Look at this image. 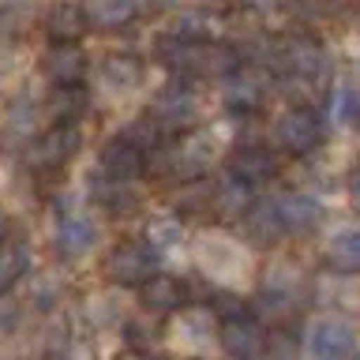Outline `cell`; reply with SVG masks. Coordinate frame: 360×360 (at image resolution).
Segmentation results:
<instances>
[{"label":"cell","instance_id":"603a6c76","mask_svg":"<svg viewBox=\"0 0 360 360\" xmlns=\"http://www.w3.org/2000/svg\"><path fill=\"white\" fill-rule=\"evenodd\" d=\"M202 263L221 274V270H240L244 255L236 252V244L225 240V236H207V244H202Z\"/></svg>","mask_w":360,"mask_h":360},{"label":"cell","instance_id":"4dcf8cb0","mask_svg":"<svg viewBox=\"0 0 360 360\" xmlns=\"http://www.w3.org/2000/svg\"><path fill=\"white\" fill-rule=\"evenodd\" d=\"M8 128L19 131V135H30L38 128V105H34L30 98H15L8 105Z\"/></svg>","mask_w":360,"mask_h":360},{"label":"cell","instance_id":"8fae6325","mask_svg":"<svg viewBox=\"0 0 360 360\" xmlns=\"http://www.w3.org/2000/svg\"><path fill=\"white\" fill-rule=\"evenodd\" d=\"M278 214L285 233H315L323 221V207L311 195H300V191H289V195H278Z\"/></svg>","mask_w":360,"mask_h":360},{"label":"cell","instance_id":"7402d4cb","mask_svg":"<svg viewBox=\"0 0 360 360\" xmlns=\"http://www.w3.org/2000/svg\"><path fill=\"white\" fill-rule=\"evenodd\" d=\"M292 308H297V300H292L289 281H270V285L259 292V300H255V311L266 315V319H285Z\"/></svg>","mask_w":360,"mask_h":360},{"label":"cell","instance_id":"5b68a950","mask_svg":"<svg viewBox=\"0 0 360 360\" xmlns=\"http://www.w3.org/2000/svg\"><path fill=\"white\" fill-rule=\"evenodd\" d=\"M79 143H83V135H79V124H75V120H56L53 128L30 146V165H38V169H56V165H64L68 158L79 150Z\"/></svg>","mask_w":360,"mask_h":360},{"label":"cell","instance_id":"5bb4252c","mask_svg":"<svg viewBox=\"0 0 360 360\" xmlns=\"http://www.w3.org/2000/svg\"><path fill=\"white\" fill-rule=\"evenodd\" d=\"M210 154H214V139H210V135H188V139L173 150L169 165H173V173L180 180H188V176L202 173V165L210 162Z\"/></svg>","mask_w":360,"mask_h":360},{"label":"cell","instance_id":"4316f807","mask_svg":"<svg viewBox=\"0 0 360 360\" xmlns=\"http://www.w3.org/2000/svg\"><path fill=\"white\" fill-rule=\"evenodd\" d=\"M60 292H64V281L56 278V274H38V278H30V304H34L38 311L56 308Z\"/></svg>","mask_w":360,"mask_h":360},{"label":"cell","instance_id":"7a4b0ae2","mask_svg":"<svg viewBox=\"0 0 360 360\" xmlns=\"http://www.w3.org/2000/svg\"><path fill=\"white\" fill-rule=\"evenodd\" d=\"M304 349L315 360H342L356 353V330L345 315H319L308 326V338H304Z\"/></svg>","mask_w":360,"mask_h":360},{"label":"cell","instance_id":"ffe728a7","mask_svg":"<svg viewBox=\"0 0 360 360\" xmlns=\"http://www.w3.org/2000/svg\"><path fill=\"white\" fill-rule=\"evenodd\" d=\"M143 304H146V311H173L184 304V285L176 278L150 274L143 281Z\"/></svg>","mask_w":360,"mask_h":360},{"label":"cell","instance_id":"30bf717a","mask_svg":"<svg viewBox=\"0 0 360 360\" xmlns=\"http://www.w3.org/2000/svg\"><path fill=\"white\" fill-rule=\"evenodd\" d=\"M263 342H266V334H263V326L252 323L248 315H229V323H225V330H221V349L229 356H259L263 353Z\"/></svg>","mask_w":360,"mask_h":360},{"label":"cell","instance_id":"d590c367","mask_svg":"<svg viewBox=\"0 0 360 360\" xmlns=\"http://www.w3.org/2000/svg\"><path fill=\"white\" fill-rule=\"evenodd\" d=\"M4 233H8V221H4V218H0V240H4Z\"/></svg>","mask_w":360,"mask_h":360},{"label":"cell","instance_id":"9c48e42d","mask_svg":"<svg viewBox=\"0 0 360 360\" xmlns=\"http://www.w3.org/2000/svg\"><path fill=\"white\" fill-rule=\"evenodd\" d=\"M263 101H266V79L255 68H240V72L229 75V83H225V105L233 112H255Z\"/></svg>","mask_w":360,"mask_h":360},{"label":"cell","instance_id":"4fadbf2b","mask_svg":"<svg viewBox=\"0 0 360 360\" xmlns=\"http://www.w3.org/2000/svg\"><path fill=\"white\" fill-rule=\"evenodd\" d=\"M101 173L109 180H117V184H131L143 173V150H135L128 139H112L101 150Z\"/></svg>","mask_w":360,"mask_h":360},{"label":"cell","instance_id":"2e32d148","mask_svg":"<svg viewBox=\"0 0 360 360\" xmlns=\"http://www.w3.org/2000/svg\"><path fill=\"white\" fill-rule=\"evenodd\" d=\"M139 75L143 72L131 56H109V60L98 68V86L105 90V94H131V90L139 86Z\"/></svg>","mask_w":360,"mask_h":360},{"label":"cell","instance_id":"52a82bcc","mask_svg":"<svg viewBox=\"0 0 360 360\" xmlns=\"http://www.w3.org/2000/svg\"><path fill=\"white\" fill-rule=\"evenodd\" d=\"M98 244V221L90 218V214H68V218L56 225V255L60 259H83L94 252Z\"/></svg>","mask_w":360,"mask_h":360},{"label":"cell","instance_id":"44dd1931","mask_svg":"<svg viewBox=\"0 0 360 360\" xmlns=\"http://www.w3.org/2000/svg\"><path fill=\"white\" fill-rule=\"evenodd\" d=\"M326 259L338 274H353L360 266V236L356 229H338L330 240H326Z\"/></svg>","mask_w":360,"mask_h":360},{"label":"cell","instance_id":"277c9868","mask_svg":"<svg viewBox=\"0 0 360 360\" xmlns=\"http://www.w3.org/2000/svg\"><path fill=\"white\" fill-rule=\"evenodd\" d=\"M150 274H158V255L146 240H128L109 255V278L120 285H143Z\"/></svg>","mask_w":360,"mask_h":360},{"label":"cell","instance_id":"e575fe53","mask_svg":"<svg viewBox=\"0 0 360 360\" xmlns=\"http://www.w3.org/2000/svg\"><path fill=\"white\" fill-rule=\"evenodd\" d=\"M120 315H117V308L109 304V297H98L94 300V323H117Z\"/></svg>","mask_w":360,"mask_h":360},{"label":"cell","instance_id":"d6a6232c","mask_svg":"<svg viewBox=\"0 0 360 360\" xmlns=\"http://www.w3.org/2000/svg\"><path fill=\"white\" fill-rule=\"evenodd\" d=\"M120 139H128L135 150H150V146L158 143V120L154 117H139V120H131L128 128H124Z\"/></svg>","mask_w":360,"mask_h":360},{"label":"cell","instance_id":"ac0fdd59","mask_svg":"<svg viewBox=\"0 0 360 360\" xmlns=\"http://www.w3.org/2000/svg\"><path fill=\"white\" fill-rule=\"evenodd\" d=\"M248 214V236H252L255 244H278L281 236H285V225H281V214H278V202L266 199L259 202L255 210H244Z\"/></svg>","mask_w":360,"mask_h":360},{"label":"cell","instance_id":"cb8c5ba5","mask_svg":"<svg viewBox=\"0 0 360 360\" xmlns=\"http://www.w3.org/2000/svg\"><path fill=\"white\" fill-rule=\"evenodd\" d=\"M83 27H86L83 8L60 4V8H53V11H49V34H53V38L72 41V38H79V34H83Z\"/></svg>","mask_w":360,"mask_h":360},{"label":"cell","instance_id":"3957f363","mask_svg":"<svg viewBox=\"0 0 360 360\" xmlns=\"http://www.w3.org/2000/svg\"><path fill=\"white\" fill-rule=\"evenodd\" d=\"M274 143L289 154H311L323 143V120L311 109L292 105L274 120Z\"/></svg>","mask_w":360,"mask_h":360},{"label":"cell","instance_id":"1f68e13d","mask_svg":"<svg viewBox=\"0 0 360 360\" xmlns=\"http://www.w3.org/2000/svg\"><path fill=\"white\" fill-rule=\"evenodd\" d=\"M30 19L27 0H0V34H19Z\"/></svg>","mask_w":360,"mask_h":360},{"label":"cell","instance_id":"836d02e7","mask_svg":"<svg viewBox=\"0 0 360 360\" xmlns=\"http://www.w3.org/2000/svg\"><path fill=\"white\" fill-rule=\"evenodd\" d=\"M19 326H22V304L11 297H0V338L15 334Z\"/></svg>","mask_w":360,"mask_h":360},{"label":"cell","instance_id":"83f0119b","mask_svg":"<svg viewBox=\"0 0 360 360\" xmlns=\"http://www.w3.org/2000/svg\"><path fill=\"white\" fill-rule=\"evenodd\" d=\"M356 117V86L342 79L334 90H330V120L334 124H353Z\"/></svg>","mask_w":360,"mask_h":360},{"label":"cell","instance_id":"6da1fadb","mask_svg":"<svg viewBox=\"0 0 360 360\" xmlns=\"http://www.w3.org/2000/svg\"><path fill=\"white\" fill-rule=\"evenodd\" d=\"M165 64L180 75H199V79H214V75H225L236 68V49L229 45H218V41H165Z\"/></svg>","mask_w":360,"mask_h":360},{"label":"cell","instance_id":"f1b7e54d","mask_svg":"<svg viewBox=\"0 0 360 360\" xmlns=\"http://www.w3.org/2000/svg\"><path fill=\"white\" fill-rule=\"evenodd\" d=\"M207 30H210V22L202 11H184V15H176L173 27H169V41H199Z\"/></svg>","mask_w":360,"mask_h":360},{"label":"cell","instance_id":"484cf974","mask_svg":"<svg viewBox=\"0 0 360 360\" xmlns=\"http://www.w3.org/2000/svg\"><path fill=\"white\" fill-rule=\"evenodd\" d=\"M27 266H30L27 248H22V244H8V240H0V289H8L11 281H15Z\"/></svg>","mask_w":360,"mask_h":360},{"label":"cell","instance_id":"e0dca14e","mask_svg":"<svg viewBox=\"0 0 360 360\" xmlns=\"http://www.w3.org/2000/svg\"><path fill=\"white\" fill-rule=\"evenodd\" d=\"M278 169L274 154L263 150V146H240V150L233 154L229 162V173H236L240 180H248V184H259V180H270V173Z\"/></svg>","mask_w":360,"mask_h":360},{"label":"cell","instance_id":"d4e9b609","mask_svg":"<svg viewBox=\"0 0 360 360\" xmlns=\"http://www.w3.org/2000/svg\"><path fill=\"white\" fill-rule=\"evenodd\" d=\"M180 236H184V225H180L176 214H158V218L146 221V244L150 248H173Z\"/></svg>","mask_w":360,"mask_h":360},{"label":"cell","instance_id":"f546056e","mask_svg":"<svg viewBox=\"0 0 360 360\" xmlns=\"http://www.w3.org/2000/svg\"><path fill=\"white\" fill-rule=\"evenodd\" d=\"M53 117L56 120H79V112L86 109V98L79 94V83H72V86H60L53 94Z\"/></svg>","mask_w":360,"mask_h":360},{"label":"cell","instance_id":"7c38bea8","mask_svg":"<svg viewBox=\"0 0 360 360\" xmlns=\"http://www.w3.org/2000/svg\"><path fill=\"white\" fill-rule=\"evenodd\" d=\"M45 75H49L56 86L79 83V79L86 75V56H83V49H79V45H72V41L53 45V49L45 53Z\"/></svg>","mask_w":360,"mask_h":360},{"label":"cell","instance_id":"ba28073f","mask_svg":"<svg viewBox=\"0 0 360 360\" xmlns=\"http://www.w3.org/2000/svg\"><path fill=\"white\" fill-rule=\"evenodd\" d=\"M195 112H199V105H195V94H191V90L165 86L154 101L150 117L158 120V128H188V124L195 120Z\"/></svg>","mask_w":360,"mask_h":360},{"label":"cell","instance_id":"9a60e30c","mask_svg":"<svg viewBox=\"0 0 360 360\" xmlns=\"http://www.w3.org/2000/svg\"><path fill=\"white\" fill-rule=\"evenodd\" d=\"M139 15V0H86L83 4V19L98 30H112L124 27Z\"/></svg>","mask_w":360,"mask_h":360},{"label":"cell","instance_id":"8992f818","mask_svg":"<svg viewBox=\"0 0 360 360\" xmlns=\"http://www.w3.org/2000/svg\"><path fill=\"white\" fill-rule=\"evenodd\" d=\"M274 56H278L281 68H289V72L297 79H304V83L326 75V53L315 38H289L281 49H274Z\"/></svg>","mask_w":360,"mask_h":360},{"label":"cell","instance_id":"d6986e66","mask_svg":"<svg viewBox=\"0 0 360 360\" xmlns=\"http://www.w3.org/2000/svg\"><path fill=\"white\" fill-rule=\"evenodd\" d=\"M214 207H218V214H225V218H240V214L252 207V184L240 180L236 173L221 176L218 188H214Z\"/></svg>","mask_w":360,"mask_h":360}]
</instances>
